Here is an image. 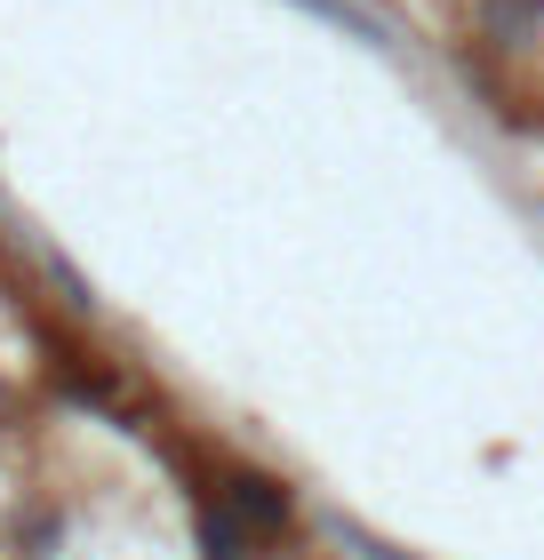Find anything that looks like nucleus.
<instances>
[{"label":"nucleus","mask_w":544,"mask_h":560,"mask_svg":"<svg viewBox=\"0 0 544 560\" xmlns=\"http://www.w3.org/2000/svg\"><path fill=\"white\" fill-rule=\"evenodd\" d=\"M232 513H241L248 528H289V497H280L273 480L241 472V480H232Z\"/></svg>","instance_id":"f257e3e1"}]
</instances>
